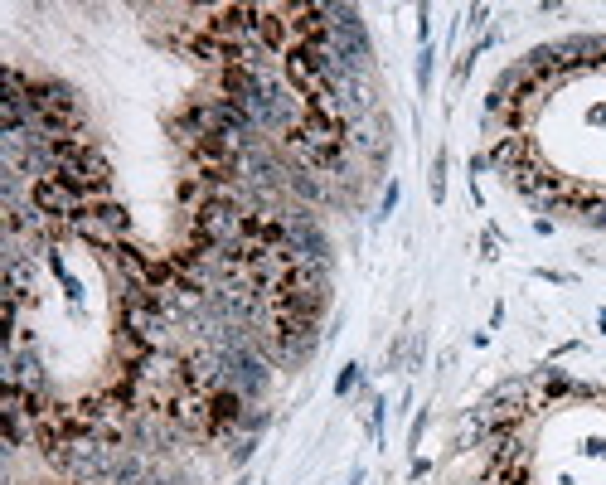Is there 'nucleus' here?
Masks as SVG:
<instances>
[{"instance_id": "1", "label": "nucleus", "mask_w": 606, "mask_h": 485, "mask_svg": "<svg viewBox=\"0 0 606 485\" xmlns=\"http://www.w3.org/2000/svg\"><path fill=\"white\" fill-rule=\"evenodd\" d=\"M68 233L87 238L92 247H112V242H121L131 233V214H126L117 199H107V204H97L92 214H83L78 223H68Z\"/></svg>"}, {"instance_id": "2", "label": "nucleus", "mask_w": 606, "mask_h": 485, "mask_svg": "<svg viewBox=\"0 0 606 485\" xmlns=\"http://www.w3.org/2000/svg\"><path fill=\"white\" fill-rule=\"evenodd\" d=\"M427 78H432V49H422V58H417V87L427 92Z\"/></svg>"}, {"instance_id": "3", "label": "nucleus", "mask_w": 606, "mask_h": 485, "mask_svg": "<svg viewBox=\"0 0 606 485\" xmlns=\"http://www.w3.org/2000/svg\"><path fill=\"white\" fill-rule=\"evenodd\" d=\"M355 378H359V364H350V369H345V374H340V383H335V393H340V398H345V393H350V388H355Z\"/></svg>"}]
</instances>
